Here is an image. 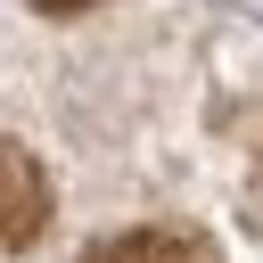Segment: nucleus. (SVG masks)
Wrapping results in <instances>:
<instances>
[{
    "label": "nucleus",
    "mask_w": 263,
    "mask_h": 263,
    "mask_svg": "<svg viewBox=\"0 0 263 263\" xmlns=\"http://www.w3.org/2000/svg\"><path fill=\"white\" fill-rule=\"evenodd\" d=\"M82 263H214V247L189 238V230H123V238L90 247Z\"/></svg>",
    "instance_id": "nucleus-2"
},
{
    "label": "nucleus",
    "mask_w": 263,
    "mask_h": 263,
    "mask_svg": "<svg viewBox=\"0 0 263 263\" xmlns=\"http://www.w3.org/2000/svg\"><path fill=\"white\" fill-rule=\"evenodd\" d=\"M49 8H66V0H49Z\"/></svg>",
    "instance_id": "nucleus-3"
},
{
    "label": "nucleus",
    "mask_w": 263,
    "mask_h": 263,
    "mask_svg": "<svg viewBox=\"0 0 263 263\" xmlns=\"http://www.w3.org/2000/svg\"><path fill=\"white\" fill-rule=\"evenodd\" d=\"M41 230H49V173H41L33 148L0 140V255L33 247Z\"/></svg>",
    "instance_id": "nucleus-1"
}]
</instances>
